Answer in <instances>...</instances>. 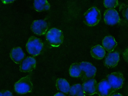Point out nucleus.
Listing matches in <instances>:
<instances>
[{"label": "nucleus", "mask_w": 128, "mask_h": 96, "mask_svg": "<svg viewBox=\"0 0 128 96\" xmlns=\"http://www.w3.org/2000/svg\"><path fill=\"white\" fill-rule=\"evenodd\" d=\"M48 24L44 20H34L31 25V29L32 32L38 35H42L45 34L48 29Z\"/></svg>", "instance_id": "9"}, {"label": "nucleus", "mask_w": 128, "mask_h": 96, "mask_svg": "<svg viewBox=\"0 0 128 96\" xmlns=\"http://www.w3.org/2000/svg\"><path fill=\"white\" fill-rule=\"evenodd\" d=\"M103 47L109 53L114 51L117 45V42L115 38L112 36L105 37L102 41Z\"/></svg>", "instance_id": "14"}, {"label": "nucleus", "mask_w": 128, "mask_h": 96, "mask_svg": "<svg viewBox=\"0 0 128 96\" xmlns=\"http://www.w3.org/2000/svg\"><path fill=\"white\" fill-rule=\"evenodd\" d=\"M56 87L57 89L64 93L68 94L70 90V84L64 78H58L56 81Z\"/></svg>", "instance_id": "16"}, {"label": "nucleus", "mask_w": 128, "mask_h": 96, "mask_svg": "<svg viewBox=\"0 0 128 96\" xmlns=\"http://www.w3.org/2000/svg\"><path fill=\"white\" fill-rule=\"evenodd\" d=\"M33 87V84L30 75L22 78L14 85L15 91L20 94H26L31 92Z\"/></svg>", "instance_id": "3"}, {"label": "nucleus", "mask_w": 128, "mask_h": 96, "mask_svg": "<svg viewBox=\"0 0 128 96\" xmlns=\"http://www.w3.org/2000/svg\"><path fill=\"white\" fill-rule=\"evenodd\" d=\"M36 66V60L35 58L28 56L24 59L20 63V70L22 72H31L35 69Z\"/></svg>", "instance_id": "10"}, {"label": "nucleus", "mask_w": 128, "mask_h": 96, "mask_svg": "<svg viewBox=\"0 0 128 96\" xmlns=\"http://www.w3.org/2000/svg\"><path fill=\"white\" fill-rule=\"evenodd\" d=\"M104 4L106 8L114 9L118 7L119 3L116 0H105L104 1Z\"/></svg>", "instance_id": "20"}, {"label": "nucleus", "mask_w": 128, "mask_h": 96, "mask_svg": "<svg viewBox=\"0 0 128 96\" xmlns=\"http://www.w3.org/2000/svg\"><path fill=\"white\" fill-rule=\"evenodd\" d=\"M69 74L72 77H80L81 75V70L80 63H74L72 64L69 70Z\"/></svg>", "instance_id": "19"}, {"label": "nucleus", "mask_w": 128, "mask_h": 96, "mask_svg": "<svg viewBox=\"0 0 128 96\" xmlns=\"http://www.w3.org/2000/svg\"><path fill=\"white\" fill-rule=\"evenodd\" d=\"M90 53L93 58L98 60L102 59L106 54L105 49L100 45H96L92 47Z\"/></svg>", "instance_id": "15"}, {"label": "nucleus", "mask_w": 128, "mask_h": 96, "mask_svg": "<svg viewBox=\"0 0 128 96\" xmlns=\"http://www.w3.org/2000/svg\"><path fill=\"white\" fill-rule=\"evenodd\" d=\"M69 96H86L81 84H77L70 87Z\"/></svg>", "instance_id": "18"}, {"label": "nucleus", "mask_w": 128, "mask_h": 96, "mask_svg": "<svg viewBox=\"0 0 128 96\" xmlns=\"http://www.w3.org/2000/svg\"><path fill=\"white\" fill-rule=\"evenodd\" d=\"M0 96H14V95L11 92L8 90H6V91L0 92Z\"/></svg>", "instance_id": "22"}, {"label": "nucleus", "mask_w": 128, "mask_h": 96, "mask_svg": "<svg viewBox=\"0 0 128 96\" xmlns=\"http://www.w3.org/2000/svg\"><path fill=\"white\" fill-rule=\"evenodd\" d=\"M43 47L42 41L34 36L29 38L26 45L27 51L33 56H36L40 54Z\"/></svg>", "instance_id": "5"}, {"label": "nucleus", "mask_w": 128, "mask_h": 96, "mask_svg": "<svg viewBox=\"0 0 128 96\" xmlns=\"http://www.w3.org/2000/svg\"><path fill=\"white\" fill-rule=\"evenodd\" d=\"M104 20L106 25L113 26L119 22L120 17L118 12L116 10L108 9L104 11Z\"/></svg>", "instance_id": "8"}, {"label": "nucleus", "mask_w": 128, "mask_h": 96, "mask_svg": "<svg viewBox=\"0 0 128 96\" xmlns=\"http://www.w3.org/2000/svg\"><path fill=\"white\" fill-rule=\"evenodd\" d=\"M111 96H123L122 94L120 93H114L113 95H112Z\"/></svg>", "instance_id": "26"}, {"label": "nucleus", "mask_w": 128, "mask_h": 96, "mask_svg": "<svg viewBox=\"0 0 128 96\" xmlns=\"http://www.w3.org/2000/svg\"><path fill=\"white\" fill-rule=\"evenodd\" d=\"M34 10L38 12L46 11L50 10V5L47 1L36 0L34 2Z\"/></svg>", "instance_id": "17"}, {"label": "nucleus", "mask_w": 128, "mask_h": 96, "mask_svg": "<svg viewBox=\"0 0 128 96\" xmlns=\"http://www.w3.org/2000/svg\"><path fill=\"white\" fill-rule=\"evenodd\" d=\"M106 79L115 91L121 89L124 82V78L123 74L119 72L109 74L107 76Z\"/></svg>", "instance_id": "6"}, {"label": "nucleus", "mask_w": 128, "mask_h": 96, "mask_svg": "<svg viewBox=\"0 0 128 96\" xmlns=\"http://www.w3.org/2000/svg\"><path fill=\"white\" fill-rule=\"evenodd\" d=\"M121 11L123 17L128 21V6H124Z\"/></svg>", "instance_id": "21"}, {"label": "nucleus", "mask_w": 128, "mask_h": 96, "mask_svg": "<svg viewBox=\"0 0 128 96\" xmlns=\"http://www.w3.org/2000/svg\"><path fill=\"white\" fill-rule=\"evenodd\" d=\"M120 59V53L118 51L109 53L104 61V66L108 68H114L118 65Z\"/></svg>", "instance_id": "11"}, {"label": "nucleus", "mask_w": 128, "mask_h": 96, "mask_svg": "<svg viewBox=\"0 0 128 96\" xmlns=\"http://www.w3.org/2000/svg\"><path fill=\"white\" fill-rule=\"evenodd\" d=\"M14 1H2V2L4 4H9V3H11L14 2Z\"/></svg>", "instance_id": "25"}, {"label": "nucleus", "mask_w": 128, "mask_h": 96, "mask_svg": "<svg viewBox=\"0 0 128 96\" xmlns=\"http://www.w3.org/2000/svg\"><path fill=\"white\" fill-rule=\"evenodd\" d=\"M54 96H66L64 94L61 92H58Z\"/></svg>", "instance_id": "24"}, {"label": "nucleus", "mask_w": 128, "mask_h": 96, "mask_svg": "<svg viewBox=\"0 0 128 96\" xmlns=\"http://www.w3.org/2000/svg\"><path fill=\"white\" fill-rule=\"evenodd\" d=\"M25 56L22 49L20 47L12 48L10 53V56L11 59L16 64H20L24 60Z\"/></svg>", "instance_id": "13"}, {"label": "nucleus", "mask_w": 128, "mask_h": 96, "mask_svg": "<svg viewBox=\"0 0 128 96\" xmlns=\"http://www.w3.org/2000/svg\"><path fill=\"white\" fill-rule=\"evenodd\" d=\"M101 18L100 11L96 7L89 9L84 14V22L88 26L92 27L99 23Z\"/></svg>", "instance_id": "1"}, {"label": "nucleus", "mask_w": 128, "mask_h": 96, "mask_svg": "<svg viewBox=\"0 0 128 96\" xmlns=\"http://www.w3.org/2000/svg\"><path fill=\"white\" fill-rule=\"evenodd\" d=\"M98 84L94 78L84 82L82 85L85 94L92 95L96 93Z\"/></svg>", "instance_id": "12"}, {"label": "nucleus", "mask_w": 128, "mask_h": 96, "mask_svg": "<svg viewBox=\"0 0 128 96\" xmlns=\"http://www.w3.org/2000/svg\"><path fill=\"white\" fill-rule=\"evenodd\" d=\"M46 38L49 44L53 47H59L64 41L63 32L60 29L56 28L50 29L46 33Z\"/></svg>", "instance_id": "2"}, {"label": "nucleus", "mask_w": 128, "mask_h": 96, "mask_svg": "<svg viewBox=\"0 0 128 96\" xmlns=\"http://www.w3.org/2000/svg\"><path fill=\"white\" fill-rule=\"evenodd\" d=\"M81 72L80 78L83 82L94 78L97 69L91 63L82 62L80 63Z\"/></svg>", "instance_id": "4"}, {"label": "nucleus", "mask_w": 128, "mask_h": 96, "mask_svg": "<svg viewBox=\"0 0 128 96\" xmlns=\"http://www.w3.org/2000/svg\"><path fill=\"white\" fill-rule=\"evenodd\" d=\"M123 58L128 63V48L126 49L123 53Z\"/></svg>", "instance_id": "23"}, {"label": "nucleus", "mask_w": 128, "mask_h": 96, "mask_svg": "<svg viewBox=\"0 0 128 96\" xmlns=\"http://www.w3.org/2000/svg\"><path fill=\"white\" fill-rule=\"evenodd\" d=\"M115 92L106 78L98 84L96 93L99 96H111Z\"/></svg>", "instance_id": "7"}]
</instances>
